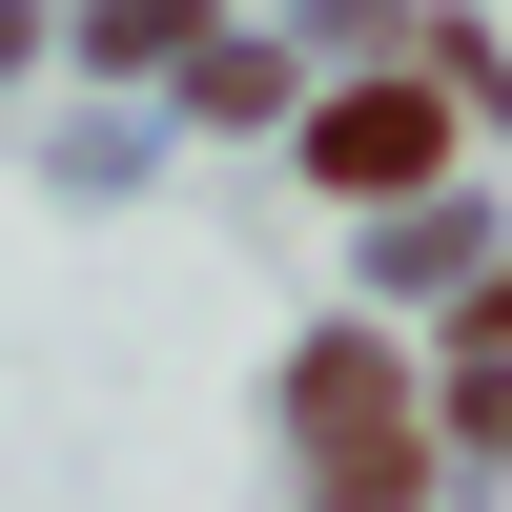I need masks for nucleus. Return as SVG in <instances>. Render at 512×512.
Returning <instances> with one entry per match:
<instances>
[{
	"instance_id": "1",
	"label": "nucleus",
	"mask_w": 512,
	"mask_h": 512,
	"mask_svg": "<svg viewBox=\"0 0 512 512\" xmlns=\"http://www.w3.org/2000/svg\"><path fill=\"white\" fill-rule=\"evenodd\" d=\"M308 164L390 205V185H431V164H451V103H431V82H349V103L308 123Z\"/></svg>"
}]
</instances>
